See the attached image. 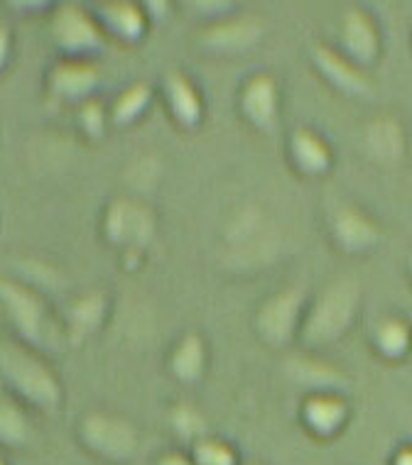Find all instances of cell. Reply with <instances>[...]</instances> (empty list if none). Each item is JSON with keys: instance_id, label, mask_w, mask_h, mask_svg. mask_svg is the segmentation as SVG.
<instances>
[{"instance_id": "8fae6325", "label": "cell", "mask_w": 412, "mask_h": 465, "mask_svg": "<svg viewBox=\"0 0 412 465\" xmlns=\"http://www.w3.org/2000/svg\"><path fill=\"white\" fill-rule=\"evenodd\" d=\"M312 62H315L324 79L329 81L334 89L341 91L344 96L358 98L371 94V79H368L366 69L354 64L341 49L315 45L312 47Z\"/></svg>"}, {"instance_id": "8992f818", "label": "cell", "mask_w": 412, "mask_h": 465, "mask_svg": "<svg viewBox=\"0 0 412 465\" xmlns=\"http://www.w3.org/2000/svg\"><path fill=\"white\" fill-rule=\"evenodd\" d=\"M52 40L69 59L98 54L106 47V33L96 17L79 5H62L52 17Z\"/></svg>"}, {"instance_id": "6da1fadb", "label": "cell", "mask_w": 412, "mask_h": 465, "mask_svg": "<svg viewBox=\"0 0 412 465\" xmlns=\"http://www.w3.org/2000/svg\"><path fill=\"white\" fill-rule=\"evenodd\" d=\"M358 306H361L358 282L348 280V277L332 282L305 313L299 338L309 348H324V345L337 343L354 326Z\"/></svg>"}, {"instance_id": "484cf974", "label": "cell", "mask_w": 412, "mask_h": 465, "mask_svg": "<svg viewBox=\"0 0 412 465\" xmlns=\"http://www.w3.org/2000/svg\"><path fill=\"white\" fill-rule=\"evenodd\" d=\"M172 426H175V431L186 439V441H199L206 436V419L202 417V411L195 410L192 404H186V401H179L177 407L172 410L170 414Z\"/></svg>"}, {"instance_id": "f1b7e54d", "label": "cell", "mask_w": 412, "mask_h": 465, "mask_svg": "<svg viewBox=\"0 0 412 465\" xmlns=\"http://www.w3.org/2000/svg\"><path fill=\"white\" fill-rule=\"evenodd\" d=\"M157 465H195V463H192V456H185V453H165V456L157 460Z\"/></svg>"}, {"instance_id": "5bb4252c", "label": "cell", "mask_w": 412, "mask_h": 465, "mask_svg": "<svg viewBox=\"0 0 412 465\" xmlns=\"http://www.w3.org/2000/svg\"><path fill=\"white\" fill-rule=\"evenodd\" d=\"M302 421L312 433L329 439L347 426L348 401L339 392L309 394L302 404Z\"/></svg>"}, {"instance_id": "e0dca14e", "label": "cell", "mask_w": 412, "mask_h": 465, "mask_svg": "<svg viewBox=\"0 0 412 465\" xmlns=\"http://www.w3.org/2000/svg\"><path fill=\"white\" fill-rule=\"evenodd\" d=\"M285 368L297 385L307 387L309 394L341 392L348 382V377L339 368H334L332 362L312 358V355H295Z\"/></svg>"}, {"instance_id": "ba28073f", "label": "cell", "mask_w": 412, "mask_h": 465, "mask_svg": "<svg viewBox=\"0 0 412 465\" xmlns=\"http://www.w3.org/2000/svg\"><path fill=\"white\" fill-rule=\"evenodd\" d=\"M341 52L358 64L361 69H371L380 59L383 52V40H380L378 23L364 8H348L341 15Z\"/></svg>"}, {"instance_id": "d6986e66", "label": "cell", "mask_w": 412, "mask_h": 465, "mask_svg": "<svg viewBox=\"0 0 412 465\" xmlns=\"http://www.w3.org/2000/svg\"><path fill=\"white\" fill-rule=\"evenodd\" d=\"M165 98L170 105L172 118L182 125V128H196L204 118V101L202 94L196 91L189 76L182 72H170L165 76Z\"/></svg>"}, {"instance_id": "44dd1931", "label": "cell", "mask_w": 412, "mask_h": 465, "mask_svg": "<svg viewBox=\"0 0 412 465\" xmlns=\"http://www.w3.org/2000/svg\"><path fill=\"white\" fill-rule=\"evenodd\" d=\"M373 348L383 361H405L412 353V323L403 316H386L373 329Z\"/></svg>"}, {"instance_id": "ffe728a7", "label": "cell", "mask_w": 412, "mask_h": 465, "mask_svg": "<svg viewBox=\"0 0 412 465\" xmlns=\"http://www.w3.org/2000/svg\"><path fill=\"white\" fill-rule=\"evenodd\" d=\"M108 312V299L104 292H89L74 299L69 309H66V336L72 343H81L89 336H94Z\"/></svg>"}, {"instance_id": "603a6c76", "label": "cell", "mask_w": 412, "mask_h": 465, "mask_svg": "<svg viewBox=\"0 0 412 465\" xmlns=\"http://www.w3.org/2000/svg\"><path fill=\"white\" fill-rule=\"evenodd\" d=\"M33 439V426L27 411L17 400L0 394V443L8 449H23Z\"/></svg>"}, {"instance_id": "5b68a950", "label": "cell", "mask_w": 412, "mask_h": 465, "mask_svg": "<svg viewBox=\"0 0 412 465\" xmlns=\"http://www.w3.org/2000/svg\"><path fill=\"white\" fill-rule=\"evenodd\" d=\"M305 292L299 287H287L275 292L273 297H267L258 309L256 326H258L260 338L266 343L280 348L290 343L292 338L299 336L302 322H305Z\"/></svg>"}, {"instance_id": "f546056e", "label": "cell", "mask_w": 412, "mask_h": 465, "mask_svg": "<svg viewBox=\"0 0 412 465\" xmlns=\"http://www.w3.org/2000/svg\"><path fill=\"white\" fill-rule=\"evenodd\" d=\"M393 465H412V443L397 450L396 456H393Z\"/></svg>"}, {"instance_id": "2e32d148", "label": "cell", "mask_w": 412, "mask_h": 465, "mask_svg": "<svg viewBox=\"0 0 412 465\" xmlns=\"http://www.w3.org/2000/svg\"><path fill=\"white\" fill-rule=\"evenodd\" d=\"M96 20L101 23L106 35H114L123 42L143 40L147 33V23H150L146 8H140L136 3H126V0L98 5Z\"/></svg>"}, {"instance_id": "1f68e13d", "label": "cell", "mask_w": 412, "mask_h": 465, "mask_svg": "<svg viewBox=\"0 0 412 465\" xmlns=\"http://www.w3.org/2000/svg\"><path fill=\"white\" fill-rule=\"evenodd\" d=\"M0 465H5V463H3V460H0Z\"/></svg>"}, {"instance_id": "7c38bea8", "label": "cell", "mask_w": 412, "mask_h": 465, "mask_svg": "<svg viewBox=\"0 0 412 465\" xmlns=\"http://www.w3.org/2000/svg\"><path fill=\"white\" fill-rule=\"evenodd\" d=\"M49 91L65 104H86L91 101V94L101 84V74L86 59H66L59 62L52 74H49Z\"/></svg>"}, {"instance_id": "d4e9b609", "label": "cell", "mask_w": 412, "mask_h": 465, "mask_svg": "<svg viewBox=\"0 0 412 465\" xmlns=\"http://www.w3.org/2000/svg\"><path fill=\"white\" fill-rule=\"evenodd\" d=\"M192 463L195 465H238V456L231 443L218 439H199L192 443Z\"/></svg>"}, {"instance_id": "7a4b0ae2", "label": "cell", "mask_w": 412, "mask_h": 465, "mask_svg": "<svg viewBox=\"0 0 412 465\" xmlns=\"http://www.w3.org/2000/svg\"><path fill=\"white\" fill-rule=\"evenodd\" d=\"M0 375L20 400L37 410H57L62 404V385L55 370L27 345H0Z\"/></svg>"}, {"instance_id": "ac0fdd59", "label": "cell", "mask_w": 412, "mask_h": 465, "mask_svg": "<svg viewBox=\"0 0 412 465\" xmlns=\"http://www.w3.org/2000/svg\"><path fill=\"white\" fill-rule=\"evenodd\" d=\"M290 154L299 172L307 177H322L334 164L332 144L312 128H297L292 133Z\"/></svg>"}, {"instance_id": "52a82bcc", "label": "cell", "mask_w": 412, "mask_h": 465, "mask_svg": "<svg viewBox=\"0 0 412 465\" xmlns=\"http://www.w3.org/2000/svg\"><path fill=\"white\" fill-rule=\"evenodd\" d=\"M104 232L116 248L128 252L146 248L155 235L153 211L133 199H116L106 211Z\"/></svg>"}, {"instance_id": "3957f363", "label": "cell", "mask_w": 412, "mask_h": 465, "mask_svg": "<svg viewBox=\"0 0 412 465\" xmlns=\"http://www.w3.org/2000/svg\"><path fill=\"white\" fill-rule=\"evenodd\" d=\"M0 306L8 313V319L23 336L25 343L37 345V348L52 343L55 323H52L45 299L33 287L10 277H0Z\"/></svg>"}, {"instance_id": "4fadbf2b", "label": "cell", "mask_w": 412, "mask_h": 465, "mask_svg": "<svg viewBox=\"0 0 412 465\" xmlns=\"http://www.w3.org/2000/svg\"><path fill=\"white\" fill-rule=\"evenodd\" d=\"M277 108H280V96H277V84L270 74H256L243 84L241 111L253 128H258L260 133H273L277 125Z\"/></svg>"}, {"instance_id": "4316f807", "label": "cell", "mask_w": 412, "mask_h": 465, "mask_svg": "<svg viewBox=\"0 0 412 465\" xmlns=\"http://www.w3.org/2000/svg\"><path fill=\"white\" fill-rule=\"evenodd\" d=\"M79 125L89 140H101L106 135L108 111H106V105L98 98H91V101L79 105Z\"/></svg>"}, {"instance_id": "cb8c5ba5", "label": "cell", "mask_w": 412, "mask_h": 465, "mask_svg": "<svg viewBox=\"0 0 412 465\" xmlns=\"http://www.w3.org/2000/svg\"><path fill=\"white\" fill-rule=\"evenodd\" d=\"M150 101H153V89H150V84H143V81H137L133 86L121 91V96L116 98L114 105H111V121L116 125H133L136 121H140L146 111L150 108Z\"/></svg>"}, {"instance_id": "277c9868", "label": "cell", "mask_w": 412, "mask_h": 465, "mask_svg": "<svg viewBox=\"0 0 412 465\" xmlns=\"http://www.w3.org/2000/svg\"><path fill=\"white\" fill-rule=\"evenodd\" d=\"M79 433L81 441L91 453H96L106 460H114V463H128L140 449L136 426L118 414L94 411L89 417H84Z\"/></svg>"}, {"instance_id": "4dcf8cb0", "label": "cell", "mask_w": 412, "mask_h": 465, "mask_svg": "<svg viewBox=\"0 0 412 465\" xmlns=\"http://www.w3.org/2000/svg\"><path fill=\"white\" fill-rule=\"evenodd\" d=\"M410 277H412V260H410Z\"/></svg>"}, {"instance_id": "7402d4cb", "label": "cell", "mask_w": 412, "mask_h": 465, "mask_svg": "<svg viewBox=\"0 0 412 465\" xmlns=\"http://www.w3.org/2000/svg\"><path fill=\"white\" fill-rule=\"evenodd\" d=\"M206 361H209V353H206L204 338L199 333H186L179 338V343L172 351L170 370L179 382L195 385L206 372Z\"/></svg>"}, {"instance_id": "9a60e30c", "label": "cell", "mask_w": 412, "mask_h": 465, "mask_svg": "<svg viewBox=\"0 0 412 465\" xmlns=\"http://www.w3.org/2000/svg\"><path fill=\"white\" fill-rule=\"evenodd\" d=\"M366 150L380 164H397L407 154V135L405 125L397 118L383 115L366 125Z\"/></svg>"}, {"instance_id": "30bf717a", "label": "cell", "mask_w": 412, "mask_h": 465, "mask_svg": "<svg viewBox=\"0 0 412 465\" xmlns=\"http://www.w3.org/2000/svg\"><path fill=\"white\" fill-rule=\"evenodd\" d=\"M263 23L253 15L226 17L218 23L204 27L199 35L202 47L216 52V54H241L246 49L256 47L263 37Z\"/></svg>"}, {"instance_id": "83f0119b", "label": "cell", "mask_w": 412, "mask_h": 465, "mask_svg": "<svg viewBox=\"0 0 412 465\" xmlns=\"http://www.w3.org/2000/svg\"><path fill=\"white\" fill-rule=\"evenodd\" d=\"M10 52H13V37H10V30L5 25H0V72L8 66Z\"/></svg>"}, {"instance_id": "9c48e42d", "label": "cell", "mask_w": 412, "mask_h": 465, "mask_svg": "<svg viewBox=\"0 0 412 465\" xmlns=\"http://www.w3.org/2000/svg\"><path fill=\"white\" fill-rule=\"evenodd\" d=\"M332 235L334 242L339 245V250H344L348 255L371 252L383 241L380 225L366 211H361L358 206H351V203L339 206V211L334 213Z\"/></svg>"}]
</instances>
